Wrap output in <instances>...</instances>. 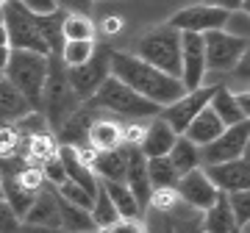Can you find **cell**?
I'll list each match as a JSON object with an SVG mask.
<instances>
[{
    "instance_id": "46",
    "label": "cell",
    "mask_w": 250,
    "mask_h": 233,
    "mask_svg": "<svg viewBox=\"0 0 250 233\" xmlns=\"http://www.w3.org/2000/svg\"><path fill=\"white\" fill-rule=\"evenodd\" d=\"M233 97H236V103H239V108H242V111L248 114V92H236Z\"/></svg>"
},
{
    "instance_id": "20",
    "label": "cell",
    "mask_w": 250,
    "mask_h": 233,
    "mask_svg": "<svg viewBox=\"0 0 250 233\" xmlns=\"http://www.w3.org/2000/svg\"><path fill=\"white\" fill-rule=\"evenodd\" d=\"M86 144L92 150H114L123 144V125L108 116H95L86 131Z\"/></svg>"
},
{
    "instance_id": "32",
    "label": "cell",
    "mask_w": 250,
    "mask_h": 233,
    "mask_svg": "<svg viewBox=\"0 0 250 233\" xmlns=\"http://www.w3.org/2000/svg\"><path fill=\"white\" fill-rule=\"evenodd\" d=\"M95 39L89 42H64L62 50H59V58H62L64 67H81V64H86L95 53Z\"/></svg>"
},
{
    "instance_id": "29",
    "label": "cell",
    "mask_w": 250,
    "mask_h": 233,
    "mask_svg": "<svg viewBox=\"0 0 250 233\" xmlns=\"http://www.w3.org/2000/svg\"><path fill=\"white\" fill-rule=\"evenodd\" d=\"M62 19H64V11H50V14H36V22H39V34L42 39L47 42L50 53H59L64 45L62 39Z\"/></svg>"
},
{
    "instance_id": "49",
    "label": "cell",
    "mask_w": 250,
    "mask_h": 233,
    "mask_svg": "<svg viewBox=\"0 0 250 233\" xmlns=\"http://www.w3.org/2000/svg\"><path fill=\"white\" fill-rule=\"evenodd\" d=\"M231 233H245V231H239V228H236V231H231Z\"/></svg>"
},
{
    "instance_id": "5",
    "label": "cell",
    "mask_w": 250,
    "mask_h": 233,
    "mask_svg": "<svg viewBox=\"0 0 250 233\" xmlns=\"http://www.w3.org/2000/svg\"><path fill=\"white\" fill-rule=\"evenodd\" d=\"M136 56L142 61H147L150 67H156V70L178 78L181 75V31L170 28L167 22L150 28L147 34L139 36Z\"/></svg>"
},
{
    "instance_id": "1",
    "label": "cell",
    "mask_w": 250,
    "mask_h": 233,
    "mask_svg": "<svg viewBox=\"0 0 250 233\" xmlns=\"http://www.w3.org/2000/svg\"><path fill=\"white\" fill-rule=\"evenodd\" d=\"M108 67H111V75H114L117 81H123L128 89H134L139 97L156 103L159 108L170 106L181 95H187V89H184V83L178 78H172L167 72L150 67L139 56L123 53V50H111Z\"/></svg>"
},
{
    "instance_id": "39",
    "label": "cell",
    "mask_w": 250,
    "mask_h": 233,
    "mask_svg": "<svg viewBox=\"0 0 250 233\" xmlns=\"http://www.w3.org/2000/svg\"><path fill=\"white\" fill-rule=\"evenodd\" d=\"M95 0H56V9L64 14H89Z\"/></svg>"
},
{
    "instance_id": "4",
    "label": "cell",
    "mask_w": 250,
    "mask_h": 233,
    "mask_svg": "<svg viewBox=\"0 0 250 233\" xmlns=\"http://www.w3.org/2000/svg\"><path fill=\"white\" fill-rule=\"evenodd\" d=\"M83 106L95 108V111H111V114H120V116H159L161 111L156 103L139 97L123 81H117L114 75H108Z\"/></svg>"
},
{
    "instance_id": "26",
    "label": "cell",
    "mask_w": 250,
    "mask_h": 233,
    "mask_svg": "<svg viewBox=\"0 0 250 233\" xmlns=\"http://www.w3.org/2000/svg\"><path fill=\"white\" fill-rule=\"evenodd\" d=\"M200 225H203L206 233H231L236 231V222H233L231 206H228V197L220 192V197L211 203V206L203 211L200 216Z\"/></svg>"
},
{
    "instance_id": "31",
    "label": "cell",
    "mask_w": 250,
    "mask_h": 233,
    "mask_svg": "<svg viewBox=\"0 0 250 233\" xmlns=\"http://www.w3.org/2000/svg\"><path fill=\"white\" fill-rule=\"evenodd\" d=\"M89 216L98 231H103V228H108V225H114L120 219L114 206H111V200H108V194H106V189L100 186V183H98V192H95V203L89 208Z\"/></svg>"
},
{
    "instance_id": "45",
    "label": "cell",
    "mask_w": 250,
    "mask_h": 233,
    "mask_svg": "<svg viewBox=\"0 0 250 233\" xmlns=\"http://www.w3.org/2000/svg\"><path fill=\"white\" fill-rule=\"evenodd\" d=\"M9 56H11V47H9V45H3V47H0V75H3L6 64H9Z\"/></svg>"
},
{
    "instance_id": "33",
    "label": "cell",
    "mask_w": 250,
    "mask_h": 233,
    "mask_svg": "<svg viewBox=\"0 0 250 233\" xmlns=\"http://www.w3.org/2000/svg\"><path fill=\"white\" fill-rule=\"evenodd\" d=\"M14 180L20 183V189H25L28 194H36L39 189L47 186L45 180V172H42V167H36V164H20V170H14Z\"/></svg>"
},
{
    "instance_id": "54",
    "label": "cell",
    "mask_w": 250,
    "mask_h": 233,
    "mask_svg": "<svg viewBox=\"0 0 250 233\" xmlns=\"http://www.w3.org/2000/svg\"><path fill=\"white\" fill-rule=\"evenodd\" d=\"M0 78H3V75H0Z\"/></svg>"
},
{
    "instance_id": "7",
    "label": "cell",
    "mask_w": 250,
    "mask_h": 233,
    "mask_svg": "<svg viewBox=\"0 0 250 233\" xmlns=\"http://www.w3.org/2000/svg\"><path fill=\"white\" fill-rule=\"evenodd\" d=\"M248 53V39L231 36L220 31L203 34V56H206V72H231L233 64Z\"/></svg>"
},
{
    "instance_id": "2",
    "label": "cell",
    "mask_w": 250,
    "mask_h": 233,
    "mask_svg": "<svg viewBox=\"0 0 250 233\" xmlns=\"http://www.w3.org/2000/svg\"><path fill=\"white\" fill-rule=\"evenodd\" d=\"M78 108H81V100L70 89L67 67L62 64L59 53H50L47 56V78H45V86H42V108H39V114L45 116V125H50V131H59L64 125V119L70 114H75Z\"/></svg>"
},
{
    "instance_id": "40",
    "label": "cell",
    "mask_w": 250,
    "mask_h": 233,
    "mask_svg": "<svg viewBox=\"0 0 250 233\" xmlns=\"http://www.w3.org/2000/svg\"><path fill=\"white\" fill-rule=\"evenodd\" d=\"M17 225H20L17 214L11 211V206L6 203V200L0 197V233H14Z\"/></svg>"
},
{
    "instance_id": "34",
    "label": "cell",
    "mask_w": 250,
    "mask_h": 233,
    "mask_svg": "<svg viewBox=\"0 0 250 233\" xmlns=\"http://www.w3.org/2000/svg\"><path fill=\"white\" fill-rule=\"evenodd\" d=\"M228 197V206H231V214H233V222L239 231H245L250 222V189H242V192H231L225 194Z\"/></svg>"
},
{
    "instance_id": "17",
    "label": "cell",
    "mask_w": 250,
    "mask_h": 233,
    "mask_svg": "<svg viewBox=\"0 0 250 233\" xmlns=\"http://www.w3.org/2000/svg\"><path fill=\"white\" fill-rule=\"evenodd\" d=\"M20 222L28 225H45V228H59V206H56V192L53 186L39 189L34 197H31V206L22 214ZM62 231V228H59Z\"/></svg>"
},
{
    "instance_id": "6",
    "label": "cell",
    "mask_w": 250,
    "mask_h": 233,
    "mask_svg": "<svg viewBox=\"0 0 250 233\" xmlns=\"http://www.w3.org/2000/svg\"><path fill=\"white\" fill-rule=\"evenodd\" d=\"M3 25H6V34H9L11 50H31V53L39 56H50V47L39 34L36 14L28 11L20 0L3 3Z\"/></svg>"
},
{
    "instance_id": "43",
    "label": "cell",
    "mask_w": 250,
    "mask_h": 233,
    "mask_svg": "<svg viewBox=\"0 0 250 233\" xmlns=\"http://www.w3.org/2000/svg\"><path fill=\"white\" fill-rule=\"evenodd\" d=\"M208 6H217V9H225V11H236V9H245L248 0H206Z\"/></svg>"
},
{
    "instance_id": "14",
    "label": "cell",
    "mask_w": 250,
    "mask_h": 233,
    "mask_svg": "<svg viewBox=\"0 0 250 233\" xmlns=\"http://www.w3.org/2000/svg\"><path fill=\"white\" fill-rule=\"evenodd\" d=\"M200 170L206 172V178L211 180V186H214L217 192H223V194L250 189V161H248V155L233 158V161L208 164V167H200Z\"/></svg>"
},
{
    "instance_id": "42",
    "label": "cell",
    "mask_w": 250,
    "mask_h": 233,
    "mask_svg": "<svg viewBox=\"0 0 250 233\" xmlns=\"http://www.w3.org/2000/svg\"><path fill=\"white\" fill-rule=\"evenodd\" d=\"M14 233H62L59 228H45V225H28V222H20L14 228Z\"/></svg>"
},
{
    "instance_id": "15",
    "label": "cell",
    "mask_w": 250,
    "mask_h": 233,
    "mask_svg": "<svg viewBox=\"0 0 250 233\" xmlns=\"http://www.w3.org/2000/svg\"><path fill=\"white\" fill-rule=\"evenodd\" d=\"M125 186L131 189V194L136 197V203L142 208H147V200H150V180H147V158L142 155V150L136 144H125Z\"/></svg>"
},
{
    "instance_id": "16",
    "label": "cell",
    "mask_w": 250,
    "mask_h": 233,
    "mask_svg": "<svg viewBox=\"0 0 250 233\" xmlns=\"http://www.w3.org/2000/svg\"><path fill=\"white\" fill-rule=\"evenodd\" d=\"M175 131H172L161 116H153V122L142 131V139H139V150H142L145 158H159V155H167L175 142Z\"/></svg>"
},
{
    "instance_id": "8",
    "label": "cell",
    "mask_w": 250,
    "mask_h": 233,
    "mask_svg": "<svg viewBox=\"0 0 250 233\" xmlns=\"http://www.w3.org/2000/svg\"><path fill=\"white\" fill-rule=\"evenodd\" d=\"M108 58H111V47H95V53L86 64H81V67H67V81H70V89L75 92V97L81 103H86V100L98 92V86L106 81L108 75H111V67H108Z\"/></svg>"
},
{
    "instance_id": "10",
    "label": "cell",
    "mask_w": 250,
    "mask_h": 233,
    "mask_svg": "<svg viewBox=\"0 0 250 233\" xmlns=\"http://www.w3.org/2000/svg\"><path fill=\"white\" fill-rule=\"evenodd\" d=\"M225 17L228 11L217 9V6H208V3H197V6H187V9L175 11L167 25L181 31V34H208V31H220L225 25Z\"/></svg>"
},
{
    "instance_id": "35",
    "label": "cell",
    "mask_w": 250,
    "mask_h": 233,
    "mask_svg": "<svg viewBox=\"0 0 250 233\" xmlns=\"http://www.w3.org/2000/svg\"><path fill=\"white\" fill-rule=\"evenodd\" d=\"M167 231L170 233H206L200 225V214L189 208V214H170L167 216Z\"/></svg>"
},
{
    "instance_id": "44",
    "label": "cell",
    "mask_w": 250,
    "mask_h": 233,
    "mask_svg": "<svg viewBox=\"0 0 250 233\" xmlns=\"http://www.w3.org/2000/svg\"><path fill=\"white\" fill-rule=\"evenodd\" d=\"M100 31H106V34H117V31H120V19H117V17L103 19V22H100Z\"/></svg>"
},
{
    "instance_id": "52",
    "label": "cell",
    "mask_w": 250,
    "mask_h": 233,
    "mask_svg": "<svg viewBox=\"0 0 250 233\" xmlns=\"http://www.w3.org/2000/svg\"><path fill=\"white\" fill-rule=\"evenodd\" d=\"M89 233H100V231H89Z\"/></svg>"
},
{
    "instance_id": "36",
    "label": "cell",
    "mask_w": 250,
    "mask_h": 233,
    "mask_svg": "<svg viewBox=\"0 0 250 233\" xmlns=\"http://www.w3.org/2000/svg\"><path fill=\"white\" fill-rule=\"evenodd\" d=\"M248 25H250L248 9H236V11H228L223 31H225V34H231V36H242V39H248V34H250Z\"/></svg>"
},
{
    "instance_id": "47",
    "label": "cell",
    "mask_w": 250,
    "mask_h": 233,
    "mask_svg": "<svg viewBox=\"0 0 250 233\" xmlns=\"http://www.w3.org/2000/svg\"><path fill=\"white\" fill-rule=\"evenodd\" d=\"M3 45H9V34H6V25L0 22V47Z\"/></svg>"
},
{
    "instance_id": "11",
    "label": "cell",
    "mask_w": 250,
    "mask_h": 233,
    "mask_svg": "<svg viewBox=\"0 0 250 233\" xmlns=\"http://www.w3.org/2000/svg\"><path fill=\"white\" fill-rule=\"evenodd\" d=\"M211 92H214V86H197V89L187 92V95H181L175 103H170V106H164L159 111V116L167 122V125L175 131V134H184L187 131V125L195 119L200 111H203L206 106H208V100H211Z\"/></svg>"
},
{
    "instance_id": "28",
    "label": "cell",
    "mask_w": 250,
    "mask_h": 233,
    "mask_svg": "<svg viewBox=\"0 0 250 233\" xmlns=\"http://www.w3.org/2000/svg\"><path fill=\"white\" fill-rule=\"evenodd\" d=\"M98 34V25L89 14H64L62 19V39L64 42H89Z\"/></svg>"
},
{
    "instance_id": "3",
    "label": "cell",
    "mask_w": 250,
    "mask_h": 233,
    "mask_svg": "<svg viewBox=\"0 0 250 233\" xmlns=\"http://www.w3.org/2000/svg\"><path fill=\"white\" fill-rule=\"evenodd\" d=\"M3 78L31 103L34 111H39L42 108V86L47 78V56L31 53V50H11Z\"/></svg>"
},
{
    "instance_id": "53",
    "label": "cell",
    "mask_w": 250,
    "mask_h": 233,
    "mask_svg": "<svg viewBox=\"0 0 250 233\" xmlns=\"http://www.w3.org/2000/svg\"><path fill=\"white\" fill-rule=\"evenodd\" d=\"M164 233H170V231H164Z\"/></svg>"
},
{
    "instance_id": "23",
    "label": "cell",
    "mask_w": 250,
    "mask_h": 233,
    "mask_svg": "<svg viewBox=\"0 0 250 233\" xmlns=\"http://www.w3.org/2000/svg\"><path fill=\"white\" fill-rule=\"evenodd\" d=\"M34 111L22 95L11 86L6 78H0V122L9 125V122H20L22 116H28Z\"/></svg>"
},
{
    "instance_id": "41",
    "label": "cell",
    "mask_w": 250,
    "mask_h": 233,
    "mask_svg": "<svg viewBox=\"0 0 250 233\" xmlns=\"http://www.w3.org/2000/svg\"><path fill=\"white\" fill-rule=\"evenodd\" d=\"M28 11H34V14H50L56 11V0H20Z\"/></svg>"
},
{
    "instance_id": "19",
    "label": "cell",
    "mask_w": 250,
    "mask_h": 233,
    "mask_svg": "<svg viewBox=\"0 0 250 233\" xmlns=\"http://www.w3.org/2000/svg\"><path fill=\"white\" fill-rule=\"evenodd\" d=\"M223 131H225V125L220 122V116H217L211 108L206 106L203 111H200V114H197L195 119L187 125V131H184L181 136H187L189 142L197 144V147H206L208 142H214Z\"/></svg>"
},
{
    "instance_id": "30",
    "label": "cell",
    "mask_w": 250,
    "mask_h": 233,
    "mask_svg": "<svg viewBox=\"0 0 250 233\" xmlns=\"http://www.w3.org/2000/svg\"><path fill=\"white\" fill-rule=\"evenodd\" d=\"M147 180H150V189H172L178 180V172L167 155L147 158Z\"/></svg>"
},
{
    "instance_id": "13",
    "label": "cell",
    "mask_w": 250,
    "mask_h": 233,
    "mask_svg": "<svg viewBox=\"0 0 250 233\" xmlns=\"http://www.w3.org/2000/svg\"><path fill=\"white\" fill-rule=\"evenodd\" d=\"M206 78V56H203V36L200 34H181V75L178 81L184 89L192 92L203 86Z\"/></svg>"
},
{
    "instance_id": "50",
    "label": "cell",
    "mask_w": 250,
    "mask_h": 233,
    "mask_svg": "<svg viewBox=\"0 0 250 233\" xmlns=\"http://www.w3.org/2000/svg\"><path fill=\"white\" fill-rule=\"evenodd\" d=\"M3 3H9V0H0V6H3Z\"/></svg>"
},
{
    "instance_id": "22",
    "label": "cell",
    "mask_w": 250,
    "mask_h": 233,
    "mask_svg": "<svg viewBox=\"0 0 250 233\" xmlns=\"http://www.w3.org/2000/svg\"><path fill=\"white\" fill-rule=\"evenodd\" d=\"M92 172L98 180H125V150L123 144L114 150H95Z\"/></svg>"
},
{
    "instance_id": "21",
    "label": "cell",
    "mask_w": 250,
    "mask_h": 233,
    "mask_svg": "<svg viewBox=\"0 0 250 233\" xmlns=\"http://www.w3.org/2000/svg\"><path fill=\"white\" fill-rule=\"evenodd\" d=\"M100 186L106 189V194L120 219H142L145 208L136 203V197L131 194V189L125 186L123 180H100Z\"/></svg>"
},
{
    "instance_id": "25",
    "label": "cell",
    "mask_w": 250,
    "mask_h": 233,
    "mask_svg": "<svg viewBox=\"0 0 250 233\" xmlns=\"http://www.w3.org/2000/svg\"><path fill=\"white\" fill-rule=\"evenodd\" d=\"M208 108L220 116V122H223L225 128L236 125V122H242V119H248V114L242 111L239 103H236V97H233V92L228 89V86H223V83H220V86H214L211 100H208Z\"/></svg>"
},
{
    "instance_id": "38",
    "label": "cell",
    "mask_w": 250,
    "mask_h": 233,
    "mask_svg": "<svg viewBox=\"0 0 250 233\" xmlns=\"http://www.w3.org/2000/svg\"><path fill=\"white\" fill-rule=\"evenodd\" d=\"M100 233H145L142 219H117L114 225L103 228Z\"/></svg>"
},
{
    "instance_id": "51",
    "label": "cell",
    "mask_w": 250,
    "mask_h": 233,
    "mask_svg": "<svg viewBox=\"0 0 250 233\" xmlns=\"http://www.w3.org/2000/svg\"><path fill=\"white\" fill-rule=\"evenodd\" d=\"M0 197H3V186H0Z\"/></svg>"
},
{
    "instance_id": "18",
    "label": "cell",
    "mask_w": 250,
    "mask_h": 233,
    "mask_svg": "<svg viewBox=\"0 0 250 233\" xmlns=\"http://www.w3.org/2000/svg\"><path fill=\"white\" fill-rule=\"evenodd\" d=\"M95 116H98L95 108H86L83 103H81L78 111L67 116V119H64V125L56 131V134H59V144H67V147L81 150V147L86 144V131H89V125H92V119H95Z\"/></svg>"
},
{
    "instance_id": "27",
    "label": "cell",
    "mask_w": 250,
    "mask_h": 233,
    "mask_svg": "<svg viewBox=\"0 0 250 233\" xmlns=\"http://www.w3.org/2000/svg\"><path fill=\"white\" fill-rule=\"evenodd\" d=\"M167 158H170V164L175 167V172L184 175V172L197 170V167H200V147L192 144L187 136H175V142H172Z\"/></svg>"
},
{
    "instance_id": "12",
    "label": "cell",
    "mask_w": 250,
    "mask_h": 233,
    "mask_svg": "<svg viewBox=\"0 0 250 233\" xmlns=\"http://www.w3.org/2000/svg\"><path fill=\"white\" fill-rule=\"evenodd\" d=\"M172 189H175V194H178L181 206L192 208V211H197V214H203L206 208L220 197V192L211 186V180L206 178V172L200 170V167L178 175V180H175Z\"/></svg>"
},
{
    "instance_id": "37",
    "label": "cell",
    "mask_w": 250,
    "mask_h": 233,
    "mask_svg": "<svg viewBox=\"0 0 250 233\" xmlns=\"http://www.w3.org/2000/svg\"><path fill=\"white\" fill-rule=\"evenodd\" d=\"M147 206L159 208V211H164V214H172L175 206H181V200H178V194H175V189H153Z\"/></svg>"
},
{
    "instance_id": "24",
    "label": "cell",
    "mask_w": 250,
    "mask_h": 233,
    "mask_svg": "<svg viewBox=\"0 0 250 233\" xmlns=\"http://www.w3.org/2000/svg\"><path fill=\"white\" fill-rule=\"evenodd\" d=\"M56 192V189H53ZM56 206H59V228L62 233H89V231H98L95 222H92V216L86 208H78L67 203V200L59 197V192H56Z\"/></svg>"
},
{
    "instance_id": "48",
    "label": "cell",
    "mask_w": 250,
    "mask_h": 233,
    "mask_svg": "<svg viewBox=\"0 0 250 233\" xmlns=\"http://www.w3.org/2000/svg\"><path fill=\"white\" fill-rule=\"evenodd\" d=\"M0 22H3V6H0Z\"/></svg>"
},
{
    "instance_id": "9",
    "label": "cell",
    "mask_w": 250,
    "mask_h": 233,
    "mask_svg": "<svg viewBox=\"0 0 250 233\" xmlns=\"http://www.w3.org/2000/svg\"><path fill=\"white\" fill-rule=\"evenodd\" d=\"M248 139H250V119H242L236 125H228L214 142L200 147V167L220 161H233L248 155Z\"/></svg>"
}]
</instances>
